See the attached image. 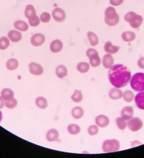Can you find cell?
<instances>
[{"label":"cell","mask_w":144,"mask_h":158,"mask_svg":"<svg viewBox=\"0 0 144 158\" xmlns=\"http://www.w3.org/2000/svg\"><path fill=\"white\" fill-rule=\"evenodd\" d=\"M109 80L113 86L121 88L130 83L131 73L130 69L122 64H116L110 68L108 71Z\"/></svg>","instance_id":"obj_1"},{"label":"cell","mask_w":144,"mask_h":158,"mask_svg":"<svg viewBox=\"0 0 144 158\" xmlns=\"http://www.w3.org/2000/svg\"><path fill=\"white\" fill-rule=\"evenodd\" d=\"M131 88L136 92H144V73H138L133 76L130 81Z\"/></svg>","instance_id":"obj_2"},{"label":"cell","mask_w":144,"mask_h":158,"mask_svg":"<svg viewBox=\"0 0 144 158\" xmlns=\"http://www.w3.org/2000/svg\"><path fill=\"white\" fill-rule=\"evenodd\" d=\"M105 23L110 27H114L119 23V16L114 7L109 6L105 12Z\"/></svg>","instance_id":"obj_3"},{"label":"cell","mask_w":144,"mask_h":158,"mask_svg":"<svg viewBox=\"0 0 144 158\" xmlns=\"http://www.w3.org/2000/svg\"><path fill=\"white\" fill-rule=\"evenodd\" d=\"M124 19L130 23L133 28H139L142 23L143 19L142 16L137 14L134 12H130L125 15Z\"/></svg>","instance_id":"obj_4"},{"label":"cell","mask_w":144,"mask_h":158,"mask_svg":"<svg viewBox=\"0 0 144 158\" xmlns=\"http://www.w3.org/2000/svg\"><path fill=\"white\" fill-rule=\"evenodd\" d=\"M120 143L116 139H109L105 140L102 145V149L105 153H111L116 152L120 150Z\"/></svg>","instance_id":"obj_5"},{"label":"cell","mask_w":144,"mask_h":158,"mask_svg":"<svg viewBox=\"0 0 144 158\" xmlns=\"http://www.w3.org/2000/svg\"><path fill=\"white\" fill-rule=\"evenodd\" d=\"M86 55L89 59L90 65L93 68H96L100 65L101 59L98 52L94 48H89L86 52Z\"/></svg>","instance_id":"obj_6"},{"label":"cell","mask_w":144,"mask_h":158,"mask_svg":"<svg viewBox=\"0 0 144 158\" xmlns=\"http://www.w3.org/2000/svg\"><path fill=\"white\" fill-rule=\"evenodd\" d=\"M143 123L141 119L138 117L131 118L127 122V127L133 132H137L142 128Z\"/></svg>","instance_id":"obj_7"},{"label":"cell","mask_w":144,"mask_h":158,"mask_svg":"<svg viewBox=\"0 0 144 158\" xmlns=\"http://www.w3.org/2000/svg\"><path fill=\"white\" fill-rule=\"evenodd\" d=\"M52 15L54 20L58 23L64 22L66 16L64 10L60 8L54 9L52 12Z\"/></svg>","instance_id":"obj_8"},{"label":"cell","mask_w":144,"mask_h":158,"mask_svg":"<svg viewBox=\"0 0 144 158\" xmlns=\"http://www.w3.org/2000/svg\"><path fill=\"white\" fill-rule=\"evenodd\" d=\"M28 67L30 73L34 76H41L44 73V69L42 66L36 62H31L29 64Z\"/></svg>","instance_id":"obj_9"},{"label":"cell","mask_w":144,"mask_h":158,"mask_svg":"<svg viewBox=\"0 0 144 158\" xmlns=\"http://www.w3.org/2000/svg\"><path fill=\"white\" fill-rule=\"evenodd\" d=\"M110 120L108 117L104 114H99L96 117L95 123L97 127L105 128L110 124Z\"/></svg>","instance_id":"obj_10"},{"label":"cell","mask_w":144,"mask_h":158,"mask_svg":"<svg viewBox=\"0 0 144 158\" xmlns=\"http://www.w3.org/2000/svg\"><path fill=\"white\" fill-rule=\"evenodd\" d=\"M45 36L43 34L37 33L33 35L30 39V42L33 46L38 47L44 44L45 42Z\"/></svg>","instance_id":"obj_11"},{"label":"cell","mask_w":144,"mask_h":158,"mask_svg":"<svg viewBox=\"0 0 144 158\" xmlns=\"http://www.w3.org/2000/svg\"><path fill=\"white\" fill-rule=\"evenodd\" d=\"M60 134L57 129L52 128L49 129L46 134V139L49 142H59Z\"/></svg>","instance_id":"obj_12"},{"label":"cell","mask_w":144,"mask_h":158,"mask_svg":"<svg viewBox=\"0 0 144 158\" xmlns=\"http://www.w3.org/2000/svg\"><path fill=\"white\" fill-rule=\"evenodd\" d=\"M121 118L126 121H128L133 117L134 110L132 107L125 106L121 110Z\"/></svg>","instance_id":"obj_13"},{"label":"cell","mask_w":144,"mask_h":158,"mask_svg":"<svg viewBox=\"0 0 144 158\" xmlns=\"http://www.w3.org/2000/svg\"><path fill=\"white\" fill-rule=\"evenodd\" d=\"M123 92L119 88L114 87L111 89L108 93L109 97L111 99L117 100L123 98Z\"/></svg>","instance_id":"obj_14"},{"label":"cell","mask_w":144,"mask_h":158,"mask_svg":"<svg viewBox=\"0 0 144 158\" xmlns=\"http://www.w3.org/2000/svg\"><path fill=\"white\" fill-rule=\"evenodd\" d=\"M7 35L9 39L14 43L20 42L22 37V35L20 31L15 30L10 31Z\"/></svg>","instance_id":"obj_15"},{"label":"cell","mask_w":144,"mask_h":158,"mask_svg":"<svg viewBox=\"0 0 144 158\" xmlns=\"http://www.w3.org/2000/svg\"><path fill=\"white\" fill-rule=\"evenodd\" d=\"M62 42L59 40H55L52 42L50 46L51 52L54 53L60 52L63 48Z\"/></svg>","instance_id":"obj_16"},{"label":"cell","mask_w":144,"mask_h":158,"mask_svg":"<svg viewBox=\"0 0 144 158\" xmlns=\"http://www.w3.org/2000/svg\"><path fill=\"white\" fill-rule=\"evenodd\" d=\"M1 96L3 99L6 102L14 98V92L10 88H3L1 91Z\"/></svg>","instance_id":"obj_17"},{"label":"cell","mask_w":144,"mask_h":158,"mask_svg":"<svg viewBox=\"0 0 144 158\" xmlns=\"http://www.w3.org/2000/svg\"><path fill=\"white\" fill-rule=\"evenodd\" d=\"M71 114L73 118L79 120L84 116V111L83 108L80 106H76L71 110Z\"/></svg>","instance_id":"obj_18"},{"label":"cell","mask_w":144,"mask_h":158,"mask_svg":"<svg viewBox=\"0 0 144 158\" xmlns=\"http://www.w3.org/2000/svg\"><path fill=\"white\" fill-rule=\"evenodd\" d=\"M114 59L113 56L110 54H105L103 59V64L106 69H110L113 65Z\"/></svg>","instance_id":"obj_19"},{"label":"cell","mask_w":144,"mask_h":158,"mask_svg":"<svg viewBox=\"0 0 144 158\" xmlns=\"http://www.w3.org/2000/svg\"><path fill=\"white\" fill-rule=\"evenodd\" d=\"M134 100L138 108L144 110V92H139L135 96Z\"/></svg>","instance_id":"obj_20"},{"label":"cell","mask_w":144,"mask_h":158,"mask_svg":"<svg viewBox=\"0 0 144 158\" xmlns=\"http://www.w3.org/2000/svg\"><path fill=\"white\" fill-rule=\"evenodd\" d=\"M35 104L41 110H45L48 106V102L46 98L43 96H39L35 100Z\"/></svg>","instance_id":"obj_21"},{"label":"cell","mask_w":144,"mask_h":158,"mask_svg":"<svg viewBox=\"0 0 144 158\" xmlns=\"http://www.w3.org/2000/svg\"><path fill=\"white\" fill-rule=\"evenodd\" d=\"M14 26L15 29L20 31H26L29 29V26L28 23L22 20L16 21L14 24Z\"/></svg>","instance_id":"obj_22"},{"label":"cell","mask_w":144,"mask_h":158,"mask_svg":"<svg viewBox=\"0 0 144 158\" xmlns=\"http://www.w3.org/2000/svg\"><path fill=\"white\" fill-rule=\"evenodd\" d=\"M120 47L112 45L111 42H106L104 45V50L107 53L109 54H115L119 52Z\"/></svg>","instance_id":"obj_23"},{"label":"cell","mask_w":144,"mask_h":158,"mask_svg":"<svg viewBox=\"0 0 144 158\" xmlns=\"http://www.w3.org/2000/svg\"><path fill=\"white\" fill-rule=\"evenodd\" d=\"M55 73L57 77L60 78H64L68 75L67 68L65 66L61 64L56 67Z\"/></svg>","instance_id":"obj_24"},{"label":"cell","mask_w":144,"mask_h":158,"mask_svg":"<svg viewBox=\"0 0 144 158\" xmlns=\"http://www.w3.org/2000/svg\"><path fill=\"white\" fill-rule=\"evenodd\" d=\"M6 66L9 70L14 71L18 69L19 66V62L16 59L11 58L7 61Z\"/></svg>","instance_id":"obj_25"},{"label":"cell","mask_w":144,"mask_h":158,"mask_svg":"<svg viewBox=\"0 0 144 158\" xmlns=\"http://www.w3.org/2000/svg\"><path fill=\"white\" fill-rule=\"evenodd\" d=\"M68 132L70 135H78L81 131V128L80 126L76 124H71L68 126Z\"/></svg>","instance_id":"obj_26"},{"label":"cell","mask_w":144,"mask_h":158,"mask_svg":"<svg viewBox=\"0 0 144 158\" xmlns=\"http://www.w3.org/2000/svg\"><path fill=\"white\" fill-rule=\"evenodd\" d=\"M71 98L75 103H79L82 102L83 99V95L82 91L79 89H76L71 95Z\"/></svg>","instance_id":"obj_27"},{"label":"cell","mask_w":144,"mask_h":158,"mask_svg":"<svg viewBox=\"0 0 144 158\" xmlns=\"http://www.w3.org/2000/svg\"><path fill=\"white\" fill-rule=\"evenodd\" d=\"M25 15L26 18L28 19L36 15V10L33 6L31 4H28L26 6L25 8Z\"/></svg>","instance_id":"obj_28"},{"label":"cell","mask_w":144,"mask_h":158,"mask_svg":"<svg viewBox=\"0 0 144 158\" xmlns=\"http://www.w3.org/2000/svg\"><path fill=\"white\" fill-rule=\"evenodd\" d=\"M121 37L124 41L129 42L134 40L135 39L136 35L133 32L125 31L122 34Z\"/></svg>","instance_id":"obj_29"},{"label":"cell","mask_w":144,"mask_h":158,"mask_svg":"<svg viewBox=\"0 0 144 158\" xmlns=\"http://www.w3.org/2000/svg\"><path fill=\"white\" fill-rule=\"evenodd\" d=\"M76 68L78 71L80 73H87L90 69V65L87 62H80L78 64Z\"/></svg>","instance_id":"obj_30"},{"label":"cell","mask_w":144,"mask_h":158,"mask_svg":"<svg viewBox=\"0 0 144 158\" xmlns=\"http://www.w3.org/2000/svg\"><path fill=\"white\" fill-rule=\"evenodd\" d=\"M87 36H88V40L90 42L91 46H95L98 44L99 40L98 37L94 32L92 31L88 32V34H87Z\"/></svg>","instance_id":"obj_31"},{"label":"cell","mask_w":144,"mask_h":158,"mask_svg":"<svg viewBox=\"0 0 144 158\" xmlns=\"http://www.w3.org/2000/svg\"><path fill=\"white\" fill-rule=\"evenodd\" d=\"M123 100L127 103L132 102L134 99V94L132 91L127 90L123 93Z\"/></svg>","instance_id":"obj_32"},{"label":"cell","mask_w":144,"mask_h":158,"mask_svg":"<svg viewBox=\"0 0 144 158\" xmlns=\"http://www.w3.org/2000/svg\"><path fill=\"white\" fill-rule=\"evenodd\" d=\"M10 45V40L8 37H2L0 38V50H6L8 48Z\"/></svg>","instance_id":"obj_33"},{"label":"cell","mask_w":144,"mask_h":158,"mask_svg":"<svg viewBox=\"0 0 144 158\" xmlns=\"http://www.w3.org/2000/svg\"><path fill=\"white\" fill-rule=\"evenodd\" d=\"M115 123L117 127L119 129L123 130L126 129L127 127V122L126 120H124L121 117H118L115 120Z\"/></svg>","instance_id":"obj_34"},{"label":"cell","mask_w":144,"mask_h":158,"mask_svg":"<svg viewBox=\"0 0 144 158\" xmlns=\"http://www.w3.org/2000/svg\"><path fill=\"white\" fill-rule=\"evenodd\" d=\"M18 100L14 98L5 102V106L9 110H13L18 106Z\"/></svg>","instance_id":"obj_35"},{"label":"cell","mask_w":144,"mask_h":158,"mask_svg":"<svg viewBox=\"0 0 144 158\" xmlns=\"http://www.w3.org/2000/svg\"><path fill=\"white\" fill-rule=\"evenodd\" d=\"M28 23L31 27H37L40 23V19L38 16L36 15L28 19Z\"/></svg>","instance_id":"obj_36"},{"label":"cell","mask_w":144,"mask_h":158,"mask_svg":"<svg viewBox=\"0 0 144 158\" xmlns=\"http://www.w3.org/2000/svg\"><path fill=\"white\" fill-rule=\"evenodd\" d=\"M99 131V127L96 125H91L88 127L87 132L90 136H95L98 134Z\"/></svg>","instance_id":"obj_37"},{"label":"cell","mask_w":144,"mask_h":158,"mask_svg":"<svg viewBox=\"0 0 144 158\" xmlns=\"http://www.w3.org/2000/svg\"><path fill=\"white\" fill-rule=\"evenodd\" d=\"M51 16L48 12H43L40 16V20L44 23L49 22L51 20Z\"/></svg>","instance_id":"obj_38"},{"label":"cell","mask_w":144,"mask_h":158,"mask_svg":"<svg viewBox=\"0 0 144 158\" xmlns=\"http://www.w3.org/2000/svg\"><path fill=\"white\" fill-rule=\"evenodd\" d=\"M124 0H110V3L114 6H119L123 3Z\"/></svg>","instance_id":"obj_39"},{"label":"cell","mask_w":144,"mask_h":158,"mask_svg":"<svg viewBox=\"0 0 144 158\" xmlns=\"http://www.w3.org/2000/svg\"><path fill=\"white\" fill-rule=\"evenodd\" d=\"M138 64L139 68L144 69V57L140 58L138 60Z\"/></svg>","instance_id":"obj_40"},{"label":"cell","mask_w":144,"mask_h":158,"mask_svg":"<svg viewBox=\"0 0 144 158\" xmlns=\"http://www.w3.org/2000/svg\"><path fill=\"white\" fill-rule=\"evenodd\" d=\"M5 101L3 99L2 96L0 95V110H2L5 106Z\"/></svg>","instance_id":"obj_41"},{"label":"cell","mask_w":144,"mask_h":158,"mask_svg":"<svg viewBox=\"0 0 144 158\" xmlns=\"http://www.w3.org/2000/svg\"><path fill=\"white\" fill-rule=\"evenodd\" d=\"M141 143H140V142L138 141H135L133 143H132V146H138V145H141Z\"/></svg>","instance_id":"obj_42"},{"label":"cell","mask_w":144,"mask_h":158,"mask_svg":"<svg viewBox=\"0 0 144 158\" xmlns=\"http://www.w3.org/2000/svg\"><path fill=\"white\" fill-rule=\"evenodd\" d=\"M2 119H3V114H2V112L0 110V123L2 121Z\"/></svg>","instance_id":"obj_43"}]
</instances>
